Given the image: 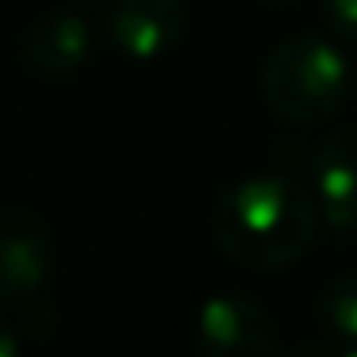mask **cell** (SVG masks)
I'll list each match as a JSON object with an SVG mask.
<instances>
[{
	"instance_id": "obj_6",
	"label": "cell",
	"mask_w": 357,
	"mask_h": 357,
	"mask_svg": "<svg viewBox=\"0 0 357 357\" xmlns=\"http://www.w3.org/2000/svg\"><path fill=\"white\" fill-rule=\"evenodd\" d=\"M185 0H108L104 27L112 43L131 58H158L185 35Z\"/></svg>"
},
{
	"instance_id": "obj_5",
	"label": "cell",
	"mask_w": 357,
	"mask_h": 357,
	"mask_svg": "<svg viewBox=\"0 0 357 357\" xmlns=\"http://www.w3.org/2000/svg\"><path fill=\"white\" fill-rule=\"evenodd\" d=\"M311 181H315L319 223L331 231H357V127L331 131L311 154Z\"/></svg>"
},
{
	"instance_id": "obj_12",
	"label": "cell",
	"mask_w": 357,
	"mask_h": 357,
	"mask_svg": "<svg viewBox=\"0 0 357 357\" xmlns=\"http://www.w3.org/2000/svg\"><path fill=\"white\" fill-rule=\"evenodd\" d=\"M261 4H292V0H261Z\"/></svg>"
},
{
	"instance_id": "obj_8",
	"label": "cell",
	"mask_w": 357,
	"mask_h": 357,
	"mask_svg": "<svg viewBox=\"0 0 357 357\" xmlns=\"http://www.w3.org/2000/svg\"><path fill=\"white\" fill-rule=\"evenodd\" d=\"M319 323L342 349H357V277H334L315 300Z\"/></svg>"
},
{
	"instance_id": "obj_2",
	"label": "cell",
	"mask_w": 357,
	"mask_h": 357,
	"mask_svg": "<svg viewBox=\"0 0 357 357\" xmlns=\"http://www.w3.org/2000/svg\"><path fill=\"white\" fill-rule=\"evenodd\" d=\"M349 96V66L319 35H288L261 66V100L292 127L326 123Z\"/></svg>"
},
{
	"instance_id": "obj_11",
	"label": "cell",
	"mask_w": 357,
	"mask_h": 357,
	"mask_svg": "<svg viewBox=\"0 0 357 357\" xmlns=\"http://www.w3.org/2000/svg\"><path fill=\"white\" fill-rule=\"evenodd\" d=\"M292 357H342V354H331V349H300Z\"/></svg>"
},
{
	"instance_id": "obj_10",
	"label": "cell",
	"mask_w": 357,
	"mask_h": 357,
	"mask_svg": "<svg viewBox=\"0 0 357 357\" xmlns=\"http://www.w3.org/2000/svg\"><path fill=\"white\" fill-rule=\"evenodd\" d=\"M0 357H20V338L4 319H0Z\"/></svg>"
},
{
	"instance_id": "obj_7",
	"label": "cell",
	"mask_w": 357,
	"mask_h": 357,
	"mask_svg": "<svg viewBox=\"0 0 357 357\" xmlns=\"http://www.w3.org/2000/svg\"><path fill=\"white\" fill-rule=\"evenodd\" d=\"M89 50H93V35H89L85 20L73 12H50L27 31L24 54L47 77H66L85 66Z\"/></svg>"
},
{
	"instance_id": "obj_13",
	"label": "cell",
	"mask_w": 357,
	"mask_h": 357,
	"mask_svg": "<svg viewBox=\"0 0 357 357\" xmlns=\"http://www.w3.org/2000/svg\"><path fill=\"white\" fill-rule=\"evenodd\" d=\"M342 357H357V349H342Z\"/></svg>"
},
{
	"instance_id": "obj_9",
	"label": "cell",
	"mask_w": 357,
	"mask_h": 357,
	"mask_svg": "<svg viewBox=\"0 0 357 357\" xmlns=\"http://www.w3.org/2000/svg\"><path fill=\"white\" fill-rule=\"evenodd\" d=\"M323 16L338 39L357 47V0H323Z\"/></svg>"
},
{
	"instance_id": "obj_1",
	"label": "cell",
	"mask_w": 357,
	"mask_h": 357,
	"mask_svg": "<svg viewBox=\"0 0 357 357\" xmlns=\"http://www.w3.org/2000/svg\"><path fill=\"white\" fill-rule=\"evenodd\" d=\"M211 231L231 261L269 273L307 254L319 231V208L315 196L292 177L265 173L227 188Z\"/></svg>"
},
{
	"instance_id": "obj_3",
	"label": "cell",
	"mask_w": 357,
	"mask_h": 357,
	"mask_svg": "<svg viewBox=\"0 0 357 357\" xmlns=\"http://www.w3.org/2000/svg\"><path fill=\"white\" fill-rule=\"evenodd\" d=\"M200 357H280V334L261 303L246 296H211L196 319Z\"/></svg>"
},
{
	"instance_id": "obj_4",
	"label": "cell",
	"mask_w": 357,
	"mask_h": 357,
	"mask_svg": "<svg viewBox=\"0 0 357 357\" xmlns=\"http://www.w3.org/2000/svg\"><path fill=\"white\" fill-rule=\"evenodd\" d=\"M50 273V234L27 208H0V303H24Z\"/></svg>"
}]
</instances>
